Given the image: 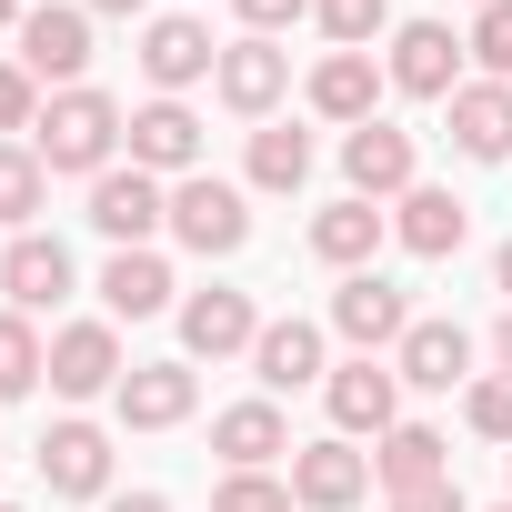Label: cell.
<instances>
[{"mask_svg":"<svg viewBox=\"0 0 512 512\" xmlns=\"http://www.w3.org/2000/svg\"><path fill=\"white\" fill-rule=\"evenodd\" d=\"M121 141H131V111L111 101V91H51V111H41V131H31V151H41V171H71V181H101L111 161H121Z\"/></svg>","mask_w":512,"mask_h":512,"instance_id":"1","label":"cell"},{"mask_svg":"<svg viewBox=\"0 0 512 512\" xmlns=\"http://www.w3.org/2000/svg\"><path fill=\"white\" fill-rule=\"evenodd\" d=\"M171 241H181V251H201V262H231V251L251 241V191H241V181H221V171L171 181Z\"/></svg>","mask_w":512,"mask_h":512,"instance_id":"2","label":"cell"},{"mask_svg":"<svg viewBox=\"0 0 512 512\" xmlns=\"http://www.w3.org/2000/svg\"><path fill=\"white\" fill-rule=\"evenodd\" d=\"M11 61H21L41 91H81V81H91V11H81V0H31Z\"/></svg>","mask_w":512,"mask_h":512,"instance_id":"3","label":"cell"},{"mask_svg":"<svg viewBox=\"0 0 512 512\" xmlns=\"http://www.w3.org/2000/svg\"><path fill=\"white\" fill-rule=\"evenodd\" d=\"M462 31L452 21H392V41H382V81L402 91V101H452L462 91Z\"/></svg>","mask_w":512,"mask_h":512,"instance_id":"4","label":"cell"},{"mask_svg":"<svg viewBox=\"0 0 512 512\" xmlns=\"http://www.w3.org/2000/svg\"><path fill=\"white\" fill-rule=\"evenodd\" d=\"M111 251H151V231H171V181H151L141 161H111L91 181V211H81Z\"/></svg>","mask_w":512,"mask_h":512,"instance_id":"5","label":"cell"},{"mask_svg":"<svg viewBox=\"0 0 512 512\" xmlns=\"http://www.w3.org/2000/svg\"><path fill=\"white\" fill-rule=\"evenodd\" d=\"M211 91H221V111H241L251 131H262V121H282V101H292V51L262 41V31H241V41H221Z\"/></svg>","mask_w":512,"mask_h":512,"instance_id":"6","label":"cell"},{"mask_svg":"<svg viewBox=\"0 0 512 512\" xmlns=\"http://www.w3.org/2000/svg\"><path fill=\"white\" fill-rule=\"evenodd\" d=\"M211 71H221V41H211L201 11H151L141 21V81H151V101H181Z\"/></svg>","mask_w":512,"mask_h":512,"instance_id":"7","label":"cell"},{"mask_svg":"<svg viewBox=\"0 0 512 512\" xmlns=\"http://www.w3.org/2000/svg\"><path fill=\"white\" fill-rule=\"evenodd\" d=\"M322 412H332V432H342V442H382V432L402 422V372H392L382 352H352V362H332Z\"/></svg>","mask_w":512,"mask_h":512,"instance_id":"8","label":"cell"},{"mask_svg":"<svg viewBox=\"0 0 512 512\" xmlns=\"http://www.w3.org/2000/svg\"><path fill=\"white\" fill-rule=\"evenodd\" d=\"M31 462H41L51 502H111V432H101L91 412H61V422L31 442Z\"/></svg>","mask_w":512,"mask_h":512,"instance_id":"9","label":"cell"},{"mask_svg":"<svg viewBox=\"0 0 512 512\" xmlns=\"http://www.w3.org/2000/svg\"><path fill=\"white\" fill-rule=\"evenodd\" d=\"M121 372H131V362H121V322H111V312L51 332V392H61V402H111Z\"/></svg>","mask_w":512,"mask_h":512,"instance_id":"10","label":"cell"},{"mask_svg":"<svg viewBox=\"0 0 512 512\" xmlns=\"http://www.w3.org/2000/svg\"><path fill=\"white\" fill-rule=\"evenodd\" d=\"M0 292H11V312H61L71 292H81V262H71V241H51V231H11L0 241Z\"/></svg>","mask_w":512,"mask_h":512,"instance_id":"11","label":"cell"},{"mask_svg":"<svg viewBox=\"0 0 512 512\" xmlns=\"http://www.w3.org/2000/svg\"><path fill=\"white\" fill-rule=\"evenodd\" d=\"M422 312H412V292L402 282H382V272H342V292H332V332L352 342V352H402V332H412Z\"/></svg>","mask_w":512,"mask_h":512,"instance_id":"12","label":"cell"},{"mask_svg":"<svg viewBox=\"0 0 512 512\" xmlns=\"http://www.w3.org/2000/svg\"><path fill=\"white\" fill-rule=\"evenodd\" d=\"M342 181H352V201H402L412 181H422V151H412V131L402 121H362V131H342Z\"/></svg>","mask_w":512,"mask_h":512,"instance_id":"13","label":"cell"},{"mask_svg":"<svg viewBox=\"0 0 512 512\" xmlns=\"http://www.w3.org/2000/svg\"><path fill=\"white\" fill-rule=\"evenodd\" d=\"M382 61L372 51H322L312 61V81H302V101H312V121H332V131H362V121H382Z\"/></svg>","mask_w":512,"mask_h":512,"instance_id":"14","label":"cell"},{"mask_svg":"<svg viewBox=\"0 0 512 512\" xmlns=\"http://www.w3.org/2000/svg\"><path fill=\"white\" fill-rule=\"evenodd\" d=\"M111 412H121V432H181L201 412V372L191 362H131L121 392H111Z\"/></svg>","mask_w":512,"mask_h":512,"instance_id":"15","label":"cell"},{"mask_svg":"<svg viewBox=\"0 0 512 512\" xmlns=\"http://www.w3.org/2000/svg\"><path fill=\"white\" fill-rule=\"evenodd\" d=\"M251 342H262V302L251 292H231V282H211V292H191L181 302V352L191 362H251Z\"/></svg>","mask_w":512,"mask_h":512,"instance_id":"16","label":"cell"},{"mask_svg":"<svg viewBox=\"0 0 512 512\" xmlns=\"http://www.w3.org/2000/svg\"><path fill=\"white\" fill-rule=\"evenodd\" d=\"M392 241L412 251V262H452V251L472 241V201L442 191V181H412V191L392 201Z\"/></svg>","mask_w":512,"mask_h":512,"instance_id":"17","label":"cell"},{"mask_svg":"<svg viewBox=\"0 0 512 512\" xmlns=\"http://www.w3.org/2000/svg\"><path fill=\"white\" fill-rule=\"evenodd\" d=\"M121 151H131L151 181H191V171H201V111H191V101H141Z\"/></svg>","mask_w":512,"mask_h":512,"instance_id":"18","label":"cell"},{"mask_svg":"<svg viewBox=\"0 0 512 512\" xmlns=\"http://www.w3.org/2000/svg\"><path fill=\"white\" fill-rule=\"evenodd\" d=\"M362 492H372V452H362V442L332 432V442H302V452H292V502H302V512H352Z\"/></svg>","mask_w":512,"mask_h":512,"instance_id":"19","label":"cell"},{"mask_svg":"<svg viewBox=\"0 0 512 512\" xmlns=\"http://www.w3.org/2000/svg\"><path fill=\"white\" fill-rule=\"evenodd\" d=\"M211 452H221V472H272V462H282V452H302V442H292V422H282V402H272V392H251V402L211 412Z\"/></svg>","mask_w":512,"mask_h":512,"instance_id":"20","label":"cell"},{"mask_svg":"<svg viewBox=\"0 0 512 512\" xmlns=\"http://www.w3.org/2000/svg\"><path fill=\"white\" fill-rule=\"evenodd\" d=\"M382 241H392V211H382V201H352V191H342V201L312 211V262H322V272H372Z\"/></svg>","mask_w":512,"mask_h":512,"instance_id":"21","label":"cell"},{"mask_svg":"<svg viewBox=\"0 0 512 512\" xmlns=\"http://www.w3.org/2000/svg\"><path fill=\"white\" fill-rule=\"evenodd\" d=\"M251 382H262L272 402H282V392H312V382H332V362H322V322H302V312L262 322V342H251Z\"/></svg>","mask_w":512,"mask_h":512,"instance_id":"22","label":"cell"},{"mask_svg":"<svg viewBox=\"0 0 512 512\" xmlns=\"http://www.w3.org/2000/svg\"><path fill=\"white\" fill-rule=\"evenodd\" d=\"M472 352H482V342H472L462 322H432V312H422V322L402 332L392 372H402V392H462V382H472Z\"/></svg>","mask_w":512,"mask_h":512,"instance_id":"23","label":"cell"},{"mask_svg":"<svg viewBox=\"0 0 512 512\" xmlns=\"http://www.w3.org/2000/svg\"><path fill=\"white\" fill-rule=\"evenodd\" d=\"M312 161H322V141H312L302 121H262V131H251V151H241V191L292 201V191H312Z\"/></svg>","mask_w":512,"mask_h":512,"instance_id":"24","label":"cell"},{"mask_svg":"<svg viewBox=\"0 0 512 512\" xmlns=\"http://www.w3.org/2000/svg\"><path fill=\"white\" fill-rule=\"evenodd\" d=\"M442 121H452L462 161H512V81H462L442 101Z\"/></svg>","mask_w":512,"mask_h":512,"instance_id":"25","label":"cell"},{"mask_svg":"<svg viewBox=\"0 0 512 512\" xmlns=\"http://www.w3.org/2000/svg\"><path fill=\"white\" fill-rule=\"evenodd\" d=\"M171 292L181 282H171L161 251H111V262H101V312L111 322H161V312H181Z\"/></svg>","mask_w":512,"mask_h":512,"instance_id":"26","label":"cell"},{"mask_svg":"<svg viewBox=\"0 0 512 512\" xmlns=\"http://www.w3.org/2000/svg\"><path fill=\"white\" fill-rule=\"evenodd\" d=\"M372 482H382V492H422V482H452V442H442L432 422H392V432L372 442Z\"/></svg>","mask_w":512,"mask_h":512,"instance_id":"27","label":"cell"},{"mask_svg":"<svg viewBox=\"0 0 512 512\" xmlns=\"http://www.w3.org/2000/svg\"><path fill=\"white\" fill-rule=\"evenodd\" d=\"M41 382H51V342H41V322L0 302V402H31Z\"/></svg>","mask_w":512,"mask_h":512,"instance_id":"28","label":"cell"},{"mask_svg":"<svg viewBox=\"0 0 512 512\" xmlns=\"http://www.w3.org/2000/svg\"><path fill=\"white\" fill-rule=\"evenodd\" d=\"M51 201V171L31 141H0V231H31V211Z\"/></svg>","mask_w":512,"mask_h":512,"instance_id":"29","label":"cell"},{"mask_svg":"<svg viewBox=\"0 0 512 512\" xmlns=\"http://www.w3.org/2000/svg\"><path fill=\"white\" fill-rule=\"evenodd\" d=\"M312 31L332 51H372V41H392V0H312Z\"/></svg>","mask_w":512,"mask_h":512,"instance_id":"30","label":"cell"},{"mask_svg":"<svg viewBox=\"0 0 512 512\" xmlns=\"http://www.w3.org/2000/svg\"><path fill=\"white\" fill-rule=\"evenodd\" d=\"M211 512H302V502H292V472H221Z\"/></svg>","mask_w":512,"mask_h":512,"instance_id":"31","label":"cell"},{"mask_svg":"<svg viewBox=\"0 0 512 512\" xmlns=\"http://www.w3.org/2000/svg\"><path fill=\"white\" fill-rule=\"evenodd\" d=\"M462 51H472L482 81H512V0H482L472 31H462Z\"/></svg>","mask_w":512,"mask_h":512,"instance_id":"32","label":"cell"},{"mask_svg":"<svg viewBox=\"0 0 512 512\" xmlns=\"http://www.w3.org/2000/svg\"><path fill=\"white\" fill-rule=\"evenodd\" d=\"M462 422L512 452V372H472V382H462Z\"/></svg>","mask_w":512,"mask_h":512,"instance_id":"33","label":"cell"},{"mask_svg":"<svg viewBox=\"0 0 512 512\" xmlns=\"http://www.w3.org/2000/svg\"><path fill=\"white\" fill-rule=\"evenodd\" d=\"M41 111H51V91H41L21 61H0V141H11V131H41Z\"/></svg>","mask_w":512,"mask_h":512,"instance_id":"34","label":"cell"},{"mask_svg":"<svg viewBox=\"0 0 512 512\" xmlns=\"http://www.w3.org/2000/svg\"><path fill=\"white\" fill-rule=\"evenodd\" d=\"M231 11H241V31H292V21H312V0H231Z\"/></svg>","mask_w":512,"mask_h":512,"instance_id":"35","label":"cell"},{"mask_svg":"<svg viewBox=\"0 0 512 512\" xmlns=\"http://www.w3.org/2000/svg\"><path fill=\"white\" fill-rule=\"evenodd\" d=\"M392 512H472L462 482H422V492H392Z\"/></svg>","mask_w":512,"mask_h":512,"instance_id":"36","label":"cell"},{"mask_svg":"<svg viewBox=\"0 0 512 512\" xmlns=\"http://www.w3.org/2000/svg\"><path fill=\"white\" fill-rule=\"evenodd\" d=\"M91 21H151V0H81Z\"/></svg>","mask_w":512,"mask_h":512,"instance_id":"37","label":"cell"},{"mask_svg":"<svg viewBox=\"0 0 512 512\" xmlns=\"http://www.w3.org/2000/svg\"><path fill=\"white\" fill-rule=\"evenodd\" d=\"M101 512H171V492H111Z\"/></svg>","mask_w":512,"mask_h":512,"instance_id":"38","label":"cell"},{"mask_svg":"<svg viewBox=\"0 0 512 512\" xmlns=\"http://www.w3.org/2000/svg\"><path fill=\"white\" fill-rule=\"evenodd\" d=\"M482 352H492V372H512V312L492 322V342H482Z\"/></svg>","mask_w":512,"mask_h":512,"instance_id":"39","label":"cell"},{"mask_svg":"<svg viewBox=\"0 0 512 512\" xmlns=\"http://www.w3.org/2000/svg\"><path fill=\"white\" fill-rule=\"evenodd\" d=\"M492 292H502V312H512V241L492 251Z\"/></svg>","mask_w":512,"mask_h":512,"instance_id":"40","label":"cell"},{"mask_svg":"<svg viewBox=\"0 0 512 512\" xmlns=\"http://www.w3.org/2000/svg\"><path fill=\"white\" fill-rule=\"evenodd\" d=\"M0 41H21V0H0Z\"/></svg>","mask_w":512,"mask_h":512,"instance_id":"41","label":"cell"},{"mask_svg":"<svg viewBox=\"0 0 512 512\" xmlns=\"http://www.w3.org/2000/svg\"><path fill=\"white\" fill-rule=\"evenodd\" d=\"M0 512H21V502H0Z\"/></svg>","mask_w":512,"mask_h":512,"instance_id":"42","label":"cell"},{"mask_svg":"<svg viewBox=\"0 0 512 512\" xmlns=\"http://www.w3.org/2000/svg\"><path fill=\"white\" fill-rule=\"evenodd\" d=\"M502 472H512V452H502Z\"/></svg>","mask_w":512,"mask_h":512,"instance_id":"43","label":"cell"},{"mask_svg":"<svg viewBox=\"0 0 512 512\" xmlns=\"http://www.w3.org/2000/svg\"><path fill=\"white\" fill-rule=\"evenodd\" d=\"M492 512H512V502H492Z\"/></svg>","mask_w":512,"mask_h":512,"instance_id":"44","label":"cell"},{"mask_svg":"<svg viewBox=\"0 0 512 512\" xmlns=\"http://www.w3.org/2000/svg\"><path fill=\"white\" fill-rule=\"evenodd\" d=\"M472 11H482V0H472Z\"/></svg>","mask_w":512,"mask_h":512,"instance_id":"45","label":"cell"}]
</instances>
